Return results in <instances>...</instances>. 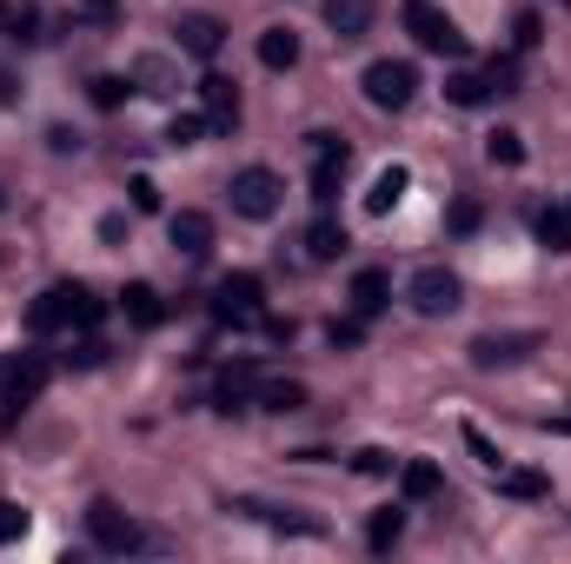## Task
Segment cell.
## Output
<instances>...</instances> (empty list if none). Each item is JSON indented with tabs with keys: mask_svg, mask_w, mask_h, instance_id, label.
I'll return each mask as SVG.
<instances>
[{
	"mask_svg": "<svg viewBox=\"0 0 571 564\" xmlns=\"http://www.w3.org/2000/svg\"><path fill=\"white\" fill-rule=\"evenodd\" d=\"M259 332H266V339H273V346H286V339H293V332H299V326H293V319H273V312H259Z\"/></svg>",
	"mask_w": 571,
	"mask_h": 564,
	"instance_id": "obj_41",
	"label": "cell"
},
{
	"mask_svg": "<svg viewBox=\"0 0 571 564\" xmlns=\"http://www.w3.org/2000/svg\"><path fill=\"white\" fill-rule=\"evenodd\" d=\"M359 86H366V100H373L379 113H399V106H412V93H419V66H412V60H373V66L359 73Z\"/></svg>",
	"mask_w": 571,
	"mask_h": 564,
	"instance_id": "obj_6",
	"label": "cell"
},
{
	"mask_svg": "<svg viewBox=\"0 0 571 564\" xmlns=\"http://www.w3.org/2000/svg\"><path fill=\"white\" fill-rule=\"evenodd\" d=\"M86 539H93L100 552H113V558H126V552H160V539H146L113 499H93V505H86Z\"/></svg>",
	"mask_w": 571,
	"mask_h": 564,
	"instance_id": "obj_3",
	"label": "cell"
},
{
	"mask_svg": "<svg viewBox=\"0 0 571 564\" xmlns=\"http://www.w3.org/2000/svg\"><path fill=\"white\" fill-rule=\"evenodd\" d=\"M399 492L412 505H432V499H446V472L432 459H399Z\"/></svg>",
	"mask_w": 571,
	"mask_h": 564,
	"instance_id": "obj_17",
	"label": "cell"
},
{
	"mask_svg": "<svg viewBox=\"0 0 571 564\" xmlns=\"http://www.w3.org/2000/svg\"><path fill=\"white\" fill-rule=\"evenodd\" d=\"M226 199H233L239 219H273V213L286 206V180H279L273 166H239L233 186H226Z\"/></svg>",
	"mask_w": 571,
	"mask_h": 564,
	"instance_id": "obj_4",
	"label": "cell"
},
{
	"mask_svg": "<svg viewBox=\"0 0 571 564\" xmlns=\"http://www.w3.org/2000/svg\"><path fill=\"white\" fill-rule=\"evenodd\" d=\"M306 160H313V206H333V193L353 166V146L339 133H306Z\"/></svg>",
	"mask_w": 571,
	"mask_h": 564,
	"instance_id": "obj_7",
	"label": "cell"
},
{
	"mask_svg": "<svg viewBox=\"0 0 571 564\" xmlns=\"http://www.w3.org/2000/svg\"><path fill=\"white\" fill-rule=\"evenodd\" d=\"M253 406H259V412H306V406H313V392H306L299 379H266V372H259Z\"/></svg>",
	"mask_w": 571,
	"mask_h": 564,
	"instance_id": "obj_20",
	"label": "cell"
},
{
	"mask_svg": "<svg viewBox=\"0 0 571 564\" xmlns=\"http://www.w3.org/2000/svg\"><path fill=\"white\" fill-rule=\"evenodd\" d=\"M126 193H133V213H160V186H153L146 173H133V180H126Z\"/></svg>",
	"mask_w": 571,
	"mask_h": 564,
	"instance_id": "obj_38",
	"label": "cell"
},
{
	"mask_svg": "<svg viewBox=\"0 0 571 564\" xmlns=\"http://www.w3.org/2000/svg\"><path fill=\"white\" fill-rule=\"evenodd\" d=\"M406 306L426 312V319H446V312L466 306V279H459L452 266H419V273L406 279Z\"/></svg>",
	"mask_w": 571,
	"mask_h": 564,
	"instance_id": "obj_5",
	"label": "cell"
},
{
	"mask_svg": "<svg viewBox=\"0 0 571 564\" xmlns=\"http://www.w3.org/2000/svg\"><path fill=\"white\" fill-rule=\"evenodd\" d=\"M173 47H180L186 60H213V53L226 47V27H220L213 13H180V20H173Z\"/></svg>",
	"mask_w": 571,
	"mask_h": 564,
	"instance_id": "obj_12",
	"label": "cell"
},
{
	"mask_svg": "<svg viewBox=\"0 0 571 564\" xmlns=\"http://www.w3.org/2000/svg\"><path fill=\"white\" fill-rule=\"evenodd\" d=\"M399 539H406V512H392V505H386V512H373V525H366V545H373V552H392Z\"/></svg>",
	"mask_w": 571,
	"mask_h": 564,
	"instance_id": "obj_27",
	"label": "cell"
},
{
	"mask_svg": "<svg viewBox=\"0 0 571 564\" xmlns=\"http://www.w3.org/2000/svg\"><path fill=\"white\" fill-rule=\"evenodd\" d=\"M486 80H492V93H519V53H492Z\"/></svg>",
	"mask_w": 571,
	"mask_h": 564,
	"instance_id": "obj_32",
	"label": "cell"
},
{
	"mask_svg": "<svg viewBox=\"0 0 571 564\" xmlns=\"http://www.w3.org/2000/svg\"><path fill=\"white\" fill-rule=\"evenodd\" d=\"M166 246H173L180 259H206V253H213V213L180 206V213L166 219Z\"/></svg>",
	"mask_w": 571,
	"mask_h": 564,
	"instance_id": "obj_10",
	"label": "cell"
},
{
	"mask_svg": "<svg viewBox=\"0 0 571 564\" xmlns=\"http://www.w3.org/2000/svg\"><path fill=\"white\" fill-rule=\"evenodd\" d=\"M0 206H7V193H0Z\"/></svg>",
	"mask_w": 571,
	"mask_h": 564,
	"instance_id": "obj_47",
	"label": "cell"
},
{
	"mask_svg": "<svg viewBox=\"0 0 571 564\" xmlns=\"http://www.w3.org/2000/svg\"><path fill=\"white\" fill-rule=\"evenodd\" d=\"M539 246L545 253H571V213L559 206V213H539Z\"/></svg>",
	"mask_w": 571,
	"mask_h": 564,
	"instance_id": "obj_30",
	"label": "cell"
},
{
	"mask_svg": "<svg viewBox=\"0 0 571 564\" xmlns=\"http://www.w3.org/2000/svg\"><path fill=\"white\" fill-rule=\"evenodd\" d=\"M100 239L120 246V239H126V213H106V219H100Z\"/></svg>",
	"mask_w": 571,
	"mask_h": 564,
	"instance_id": "obj_44",
	"label": "cell"
},
{
	"mask_svg": "<svg viewBox=\"0 0 571 564\" xmlns=\"http://www.w3.org/2000/svg\"><path fill=\"white\" fill-rule=\"evenodd\" d=\"M200 133H206V113H173L166 120V146H200Z\"/></svg>",
	"mask_w": 571,
	"mask_h": 564,
	"instance_id": "obj_33",
	"label": "cell"
},
{
	"mask_svg": "<svg viewBox=\"0 0 571 564\" xmlns=\"http://www.w3.org/2000/svg\"><path fill=\"white\" fill-rule=\"evenodd\" d=\"M200 113H206V133H233L239 126V86L226 73H206L200 80Z\"/></svg>",
	"mask_w": 571,
	"mask_h": 564,
	"instance_id": "obj_13",
	"label": "cell"
},
{
	"mask_svg": "<svg viewBox=\"0 0 571 564\" xmlns=\"http://www.w3.org/2000/svg\"><path fill=\"white\" fill-rule=\"evenodd\" d=\"M326 339H333V352H353V346H366V319H359V312H346V319H333V326H326Z\"/></svg>",
	"mask_w": 571,
	"mask_h": 564,
	"instance_id": "obj_34",
	"label": "cell"
},
{
	"mask_svg": "<svg viewBox=\"0 0 571 564\" xmlns=\"http://www.w3.org/2000/svg\"><path fill=\"white\" fill-rule=\"evenodd\" d=\"M539 346H545V332H486V339H472V366L499 372V366H519Z\"/></svg>",
	"mask_w": 571,
	"mask_h": 564,
	"instance_id": "obj_11",
	"label": "cell"
},
{
	"mask_svg": "<svg viewBox=\"0 0 571 564\" xmlns=\"http://www.w3.org/2000/svg\"><path fill=\"white\" fill-rule=\"evenodd\" d=\"M373 20H379V0H326V27L339 40H366Z\"/></svg>",
	"mask_w": 571,
	"mask_h": 564,
	"instance_id": "obj_18",
	"label": "cell"
},
{
	"mask_svg": "<svg viewBox=\"0 0 571 564\" xmlns=\"http://www.w3.org/2000/svg\"><path fill=\"white\" fill-rule=\"evenodd\" d=\"M386 306H392V273H386V266L353 273V312H359V319H379Z\"/></svg>",
	"mask_w": 571,
	"mask_h": 564,
	"instance_id": "obj_16",
	"label": "cell"
},
{
	"mask_svg": "<svg viewBox=\"0 0 571 564\" xmlns=\"http://www.w3.org/2000/svg\"><path fill=\"white\" fill-rule=\"evenodd\" d=\"M565 213H571V199H565Z\"/></svg>",
	"mask_w": 571,
	"mask_h": 564,
	"instance_id": "obj_48",
	"label": "cell"
},
{
	"mask_svg": "<svg viewBox=\"0 0 571 564\" xmlns=\"http://www.w3.org/2000/svg\"><path fill=\"white\" fill-rule=\"evenodd\" d=\"M126 93H133V80H126V73H93V80H86V100H93L100 113L126 106Z\"/></svg>",
	"mask_w": 571,
	"mask_h": 564,
	"instance_id": "obj_26",
	"label": "cell"
},
{
	"mask_svg": "<svg viewBox=\"0 0 571 564\" xmlns=\"http://www.w3.org/2000/svg\"><path fill=\"white\" fill-rule=\"evenodd\" d=\"M486 160H492V166H519V160H526V133H512V126L486 133Z\"/></svg>",
	"mask_w": 571,
	"mask_h": 564,
	"instance_id": "obj_28",
	"label": "cell"
},
{
	"mask_svg": "<svg viewBox=\"0 0 571 564\" xmlns=\"http://www.w3.org/2000/svg\"><path fill=\"white\" fill-rule=\"evenodd\" d=\"M446 100H452V106H486V100H492V80H486V66H459V73L446 80Z\"/></svg>",
	"mask_w": 571,
	"mask_h": 564,
	"instance_id": "obj_23",
	"label": "cell"
},
{
	"mask_svg": "<svg viewBox=\"0 0 571 564\" xmlns=\"http://www.w3.org/2000/svg\"><path fill=\"white\" fill-rule=\"evenodd\" d=\"M133 86H140V93H160V100H166V93H173L180 80H173V66H166L160 53H140V60H133Z\"/></svg>",
	"mask_w": 571,
	"mask_h": 564,
	"instance_id": "obj_25",
	"label": "cell"
},
{
	"mask_svg": "<svg viewBox=\"0 0 571 564\" xmlns=\"http://www.w3.org/2000/svg\"><path fill=\"white\" fill-rule=\"evenodd\" d=\"M299 246H306V259H313V266H333V259H346V246H353V239H346V226L333 219V206H319Z\"/></svg>",
	"mask_w": 571,
	"mask_h": 564,
	"instance_id": "obj_15",
	"label": "cell"
},
{
	"mask_svg": "<svg viewBox=\"0 0 571 564\" xmlns=\"http://www.w3.org/2000/svg\"><path fill=\"white\" fill-rule=\"evenodd\" d=\"M120 312H126V326H140V332H153L160 319H166V299L146 286V279H133V286H120Z\"/></svg>",
	"mask_w": 571,
	"mask_h": 564,
	"instance_id": "obj_19",
	"label": "cell"
},
{
	"mask_svg": "<svg viewBox=\"0 0 571 564\" xmlns=\"http://www.w3.org/2000/svg\"><path fill=\"white\" fill-rule=\"evenodd\" d=\"M259 312H266V279H259V273H226V279L213 286V319L253 326Z\"/></svg>",
	"mask_w": 571,
	"mask_h": 564,
	"instance_id": "obj_8",
	"label": "cell"
},
{
	"mask_svg": "<svg viewBox=\"0 0 571 564\" xmlns=\"http://www.w3.org/2000/svg\"><path fill=\"white\" fill-rule=\"evenodd\" d=\"M80 7H86L100 27H113V20H120V0H80Z\"/></svg>",
	"mask_w": 571,
	"mask_h": 564,
	"instance_id": "obj_45",
	"label": "cell"
},
{
	"mask_svg": "<svg viewBox=\"0 0 571 564\" xmlns=\"http://www.w3.org/2000/svg\"><path fill=\"white\" fill-rule=\"evenodd\" d=\"M246 512H259V519H266V525H279V532H306V539H319V532H326L319 519H299L293 505H246Z\"/></svg>",
	"mask_w": 571,
	"mask_h": 564,
	"instance_id": "obj_29",
	"label": "cell"
},
{
	"mask_svg": "<svg viewBox=\"0 0 571 564\" xmlns=\"http://www.w3.org/2000/svg\"><path fill=\"white\" fill-rule=\"evenodd\" d=\"M253 392H259V366L253 359H239V366H226L220 372V386H213V412H253Z\"/></svg>",
	"mask_w": 571,
	"mask_h": 564,
	"instance_id": "obj_14",
	"label": "cell"
},
{
	"mask_svg": "<svg viewBox=\"0 0 571 564\" xmlns=\"http://www.w3.org/2000/svg\"><path fill=\"white\" fill-rule=\"evenodd\" d=\"M353 472H359V479H386V472H392V452L366 445V452H353Z\"/></svg>",
	"mask_w": 571,
	"mask_h": 564,
	"instance_id": "obj_37",
	"label": "cell"
},
{
	"mask_svg": "<svg viewBox=\"0 0 571 564\" xmlns=\"http://www.w3.org/2000/svg\"><path fill=\"white\" fill-rule=\"evenodd\" d=\"M7 372H13V359H0V392H7Z\"/></svg>",
	"mask_w": 571,
	"mask_h": 564,
	"instance_id": "obj_46",
	"label": "cell"
},
{
	"mask_svg": "<svg viewBox=\"0 0 571 564\" xmlns=\"http://www.w3.org/2000/svg\"><path fill=\"white\" fill-rule=\"evenodd\" d=\"M47 146H53V153H80V133H73V126H53Z\"/></svg>",
	"mask_w": 571,
	"mask_h": 564,
	"instance_id": "obj_43",
	"label": "cell"
},
{
	"mask_svg": "<svg viewBox=\"0 0 571 564\" xmlns=\"http://www.w3.org/2000/svg\"><path fill=\"white\" fill-rule=\"evenodd\" d=\"M492 479H499V492H506V499H552L545 472H526V465H499Z\"/></svg>",
	"mask_w": 571,
	"mask_h": 564,
	"instance_id": "obj_24",
	"label": "cell"
},
{
	"mask_svg": "<svg viewBox=\"0 0 571 564\" xmlns=\"http://www.w3.org/2000/svg\"><path fill=\"white\" fill-rule=\"evenodd\" d=\"M259 66L293 73V66H299V33H293V27H259Z\"/></svg>",
	"mask_w": 571,
	"mask_h": 564,
	"instance_id": "obj_21",
	"label": "cell"
},
{
	"mask_svg": "<svg viewBox=\"0 0 571 564\" xmlns=\"http://www.w3.org/2000/svg\"><path fill=\"white\" fill-rule=\"evenodd\" d=\"M100 359H106V346H100V339H93V332H86V339H80V346H73V366H100Z\"/></svg>",
	"mask_w": 571,
	"mask_h": 564,
	"instance_id": "obj_42",
	"label": "cell"
},
{
	"mask_svg": "<svg viewBox=\"0 0 571 564\" xmlns=\"http://www.w3.org/2000/svg\"><path fill=\"white\" fill-rule=\"evenodd\" d=\"M13 539H27V512L0 505V545H13Z\"/></svg>",
	"mask_w": 571,
	"mask_h": 564,
	"instance_id": "obj_40",
	"label": "cell"
},
{
	"mask_svg": "<svg viewBox=\"0 0 571 564\" xmlns=\"http://www.w3.org/2000/svg\"><path fill=\"white\" fill-rule=\"evenodd\" d=\"M479 219H486L479 199H452V219H446V226H452V233H479Z\"/></svg>",
	"mask_w": 571,
	"mask_h": 564,
	"instance_id": "obj_39",
	"label": "cell"
},
{
	"mask_svg": "<svg viewBox=\"0 0 571 564\" xmlns=\"http://www.w3.org/2000/svg\"><path fill=\"white\" fill-rule=\"evenodd\" d=\"M539 33H545V20H539V13H532V7H526V13H519V20H512V53H519V60H526V53H532V47H539Z\"/></svg>",
	"mask_w": 571,
	"mask_h": 564,
	"instance_id": "obj_35",
	"label": "cell"
},
{
	"mask_svg": "<svg viewBox=\"0 0 571 564\" xmlns=\"http://www.w3.org/2000/svg\"><path fill=\"white\" fill-rule=\"evenodd\" d=\"M47 379H53V359H47V352H20V359H13V372H7V392H0L7 419H13V412H27V406L47 392Z\"/></svg>",
	"mask_w": 571,
	"mask_h": 564,
	"instance_id": "obj_9",
	"label": "cell"
},
{
	"mask_svg": "<svg viewBox=\"0 0 571 564\" xmlns=\"http://www.w3.org/2000/svg\"><path fill=\"white\" fill-rule=\"evenodd\" d=\"M466 445H472V459H479L486 472H499V465H506V452H499V445H492V439H486L479 425H466Z\"/></svg>",
	"mask_w": 571,
	"mask_h": 564,
	"instance_id": "obj_36",
	"label": "cell"
},
{
	"mask_svg": "<svg viewBox=\"0 0 571 564\" xmlns=\"http://www.w3.org/2000/svg\"><path fill=\"white\" fill-rule=\"evenodd\" d=\"M399 20H406V33H412L426 53L466 60V33H459V20H452L446 7H432V0H406V7H399Z\"/></svg>",
	"mask_w": 571,
	"mask_h": 564,
	"instance_id": "obj_2",
	"label": "cell"
},
{
	"mask_svg": "<svg viewBox=\"0 0 571 564\" xmlns=\"http://www.w3.org/2000/svg\"><path fill=\"white\" fill-rule=\"evenodd\" d=\"M7 33H13L20 47H33V40H47V33H40V7H7Z\"/></svg>",
	"mask_w": 571,
	"mask_h": 564,
	"instance_id": "obj_31",
	"label": "cell"
},
{
	"mask_svg": "<svg viewBox=\"0 0 571 564\" xmlns=\"http://www.w3.org/2000/svg\"><path fill=\"white\" fill-rule=\"evenodd\" d=\"M100 312H106V306H100L80 279H53V286L27 306V332H33V339H47V332H93Z\"/></svg>",
	"mask_w": 571,
	"mask_h": 564,
	"instance_id": "obj_1",
	"label": "cell"
},
{
	"mask_svg": "<svg viewBox=\"0 0 571 564\" xmlns=\"http://www.w3.org/2000/svg\"><path fill=\"white\" fill-rule=\"evenodd\" d=\"M406 186H412V173H406L399 160H392V166H379V173H373V193H366V213H379V219H386V213L406 199Z\"/></svg>",
	"mask_w": 571,
	"mask_h": 564,
	"instance_id": "obj_22",
	"label": "cell"
}]
</instances>
